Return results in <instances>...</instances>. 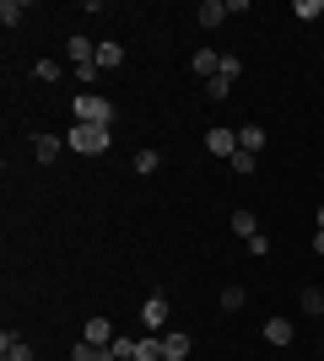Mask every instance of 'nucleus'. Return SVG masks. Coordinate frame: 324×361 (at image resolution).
Instances as JSON below:
<instances>
[{
    "mask_svg": "<svg viewBox=\"0 0 324 361\" xmlns=\"http://www.w3.org/2000/svg\"><path fill=\"white\" fill-rule=\"evenodd\" d=\"M189 71H195V75H205V81H211V75L222 71V54H216V49H195V60H189Z\"/></svg>",
    "mask_w": 324,
    "mask_h": 361,
    "instance_id": "9d476101",
    "label": "nucleus"
},
{
    "mask_svg": "<svg viewBox=\"0 0 324 361\" xmlns=\"http://www.w3.org/2000/svg\"><path fill=\"white\" fill-rule=\"evenodd\" d=\"M227 87H232V81H222V75H211V81H205V97H211V103H222V97H227Z\"/></svg>",
    "mask_w": 324,
    "mask_h": 361,
    "instance_id": "393cba45",
    "label": "nucleus"
},
{
    "mask_svg": "<svg viewBox=\"0 0 324 361\" xmlns=\"http://www.w3.org/2000/svg\"><path fill=\"white\" fill-rule=\"evenodd\" d=\"M60 151H65V135H32V157L38 162H54Z\"/></svg>",
    "mask_w": 324,
    "mask_h": 361,
    "instance_id": "9b49d317",
    "label": "nucleus"
},
{
    "mask_svg": "<svg viewBox=\"0 0 324 361\" xmlns=\"http://www.w3.org/2000/svg\"><path fill=\"white\" fill-rule=\"evenodd\" d=\"M81 340H87V345H114V324H108V318H87Z\"/></svg>",
    "mask_w": 324,
    "mask_h": 361,
    "instance_id": "1a4fd4ad",
    "label": "nucleus"
},
{
    "mask_svg": "<svg viewBox=\"0 0 324 361\" xmlns=\"http://www.w3.org/2000/svg\"><path fill=\"white\" fill-rule=\"evenodd\" d=\"M265 340H270V345H292V340H297L292 318H265Z\"/></svg>",
    "mask_w": 324,
    "mask_h": 361,
    "instance_id": "6e6552de",
    "label": "nucleus"
},
{
    "mask_svg": "<svg viewBox=\"0 0 324 361\" xmlns=\"http://www.w3.org/2000/svg\"><path fill=\"white\" fill-rule=\"evenodd\" d=\"M319 232H324V205H319Z\"/></svg>",
    "mask_w": 324,
    "mask_h": 361,
    "instance_id": "c85d7f7f",
    "label": "nucleus"
},
{
    "mask_svg": "<svg viewBox=\"0 0 324 361\" xmlns=\"http://www.w3.org/2000/svg\"><path fill=\"white\" fill-rule=\"evenodd\" d=\"M248 254L265 259V254H270V238H265V232H254V238H248Z\"/></svg>",
    "mask_w": 324,
    "mask_h": 361,
    "instance_id": "bb28decb",
    "label": "nucleus"
},
{
    "mask_svg": "<svg viewBox=\"0 0 324 361\" xmlns=\"http://www.w3.org/2000/svg\"><path fill=\"white\" fill-rule=\"evenodd\" d=\"M195 16H200V27H222V16H227V6H222V0H205V6H200Z\"/></svg>",
    "mask_w": 324,
    "mask_h": 361,
    "instance_id": "2eb2a0df",
    "label": "nucleus"
},
{
    "mask_svg": "<svg viewBox=\"0 0 324 361\" xmlns=\"http://www.w3.org/2000/svg\"><path fill=\"white\" fill-rule=\"evenodd\" d=\"M140 329H146V334H168V297H162V291L146 297V307H140Z\"/></svg>",
    "mask_w": 324,
    "mask_h": 361,
    "instance_id": "7ed1b4c3",
    "label": "nucleus"
},
{
    "mask_svg": "<svg viewBox=\"0 0 324 361\" xmlns=\"http://www.w3.org/2000/svg\"><path fill=\"white\" fill-rule=\"evenodd\" d=\"M22 11H28L22 0H0V22H6V27H16V22H22Z\"/></svg>",
    "mask_w": 324,
    "mask_h": 361,
    "instance_id": "aec40b11",
    "label": "nucleus"
},
{
    "mask_svg": "<svg viewBox=\"0 0 324 361\" xmlns=\"http://www.w3.org/2000/svg\"><path fill=\"white\" fill-rule=\"evenodd\" d=\"M65 54H71L76 65H92L97 60V44H92V38H81V32H71V38H65Z\"/></svg>",
    "mask_w": 324,
    "mask_h": 361,
    "instance_id": "423d86ee",
    "label": "nucleus"
},
{
    "mask_svg": "<svg viewBox=\"0 0 324 361\" xmlns=\"http://www.w3.org/2000/svg\"><path fill=\"white\" fill-rule=\"evenodd\" d=\"M162 361H189V334L184 329H168V334H162Z\"/></svg>",
    "mask_w": 324,
    "mask_h": 361,
    "instance_id": "39448f33",
    "label": "nucleus"
},
{
    "mask_svg": "<svg viewBox=\"0 0 324 361\" xmlns=\"http://www.w3.org/2000/svg\"><path fill=\"white\" fill-rule=\"evenodd\" d=\"M0 356H6V361H32V345L22 340V334L6 329V334H0Z\"/></svg>",
    "mask_w": 324,
    "mask_h": 361,
    "instance_id": "0eeeda50",
    "label": "nucleus"
},
{
    "mask_svg": "<svg viewBox=\"0 0 324 361\" xmlns=\"http://www.w3.org/2000/svg\"><path fill=\"white\" fill-rule=\"evenodd\" d=\"M136 173H140V178L162 173V151H157V146H140V151H136Z\"/></svg>",
    "mask_w": 324,
    "mask_h": 361,
    "instance_id": "f8f14e48",
    "label": "nucleus"
},
{
    "mask_svg": "<svg viewBox=\"0 0 324 361\" xmlns=\"http://www.w3.org/2000/svg\"><path fill=\"white\" fill-rule=\"evenodd\" d=\"M65 146L81 151V157H103V151L114 146V130H103V124H71V130H65Z\"/></svg>",
    "mask_w": 324,
    "mask_h": 361,
    "instance_id": "f257e3e1",
    "label": "nucleus"
},
{
    "mask_svg": "<svg viewBox=\"0 0 324 361\" xmlns=\"http://www.w3.org/2000/svg\"><path fill=\"white\" fill-rule=\"evenodd\" d=\"M114 65H124V49L108 38V44H97V71H114Z\"/></svg>",
    "mask_w": 324,
    "mask_h": 361,
    "instance_id": "ddd939ff",
    "label": "nucleus"
},
{
    "mask_svg": "<svg viewBox=\"0 0 324 361\" xmlns=\"http://www.w3.org/2000/svg\"><path fill=\"white\" fill-rule=\"evenodd\" d=\"M244 302H248V291H244V286H227V291H222V313H238Z\"/></svg>",
    "mask_w": 324,
    "mask_h": 361,
    "instance_id": "6ab92c4d",
    "label": "nucleus"
},
{
    "mask_svg": "<svg viewBox=\"0 0 324 361\" xmlns=\"http://www.w3.org/2000/svg\"><path fill=\"white\" fill-rule=\"evenodd\" d=\"M108 350H114L119 361H136V340H124V334H114V345H108Z\"/></svg>",
    "mask_w": 324,
    "mask_h": 361,
    "instance_id": "5701e85b",
    "label": "nucleus"
},
{
    "mask_svg": "<svg viewBox=\"0 0 324 361\" xmlns=\"http://www.w3.org/2000/svg\"><path fill=\"white\" fill-rule=\"evenodd\" d=\"M76 124H103V130H114V103L97 97V92H81L76 97Z\"/></svg>",
    "mask_w": 324,
    "mask_h": 361,
    "instance_id": "f03ea898",
    "label": "nucleus"
},
{
    "mask_svg": "<svg viewBox=\"0 0 324 361\" xmlns=\"http://www.w3.org/2000/svg\"><path fill=\"white\" fill-rule=\"evenodd\" d=\"M136 361H162V334H146V340H136Z\"/></svg>",
    "mask_w": 324,
    "mask_h": 361,
    "instance_id": "4468645a",
    "label": "nucleus"
},
{
    "mask_svg": "<svg viewBox=\"0 0 324 361\" xmlns=\"http://www.w3.org/2000/svg\"><path fill=\"white\" fill-rule=\"evenodd\" d=\"M232 232H238V238H254V211H232Z\"/></svg>",
    "mask_w": 324,
    "mask_h": 361,
    "instance_id": "a211bd4d",
    "label": "nucleus"
},
{
    "mask_svg": "<svg viewBox=\"0 0 324 361\" xmlns=\"http://www.w3.org/2000/svg\"><path fill=\"white\" fill-rule=\"evenodd\" d=\"M254 167H260V157H254V151H232V173H238V178H248V173H254Z\"/></svg>",
    "mask_w": 324,
    "mask_h": 361,
    "instance_id": "f3484780",
    "label": "nucleus"
},
{
    "mask_svg": "<svg viewBox=\"0 0 324 361\" xmlns=\"http://www.w3.org/2000/svg\"><path fill=\"white\" fill-rule=\"evenodd\" d=\"M313 254H324V232H313Z\"/></svg>",
    "mask_w": 324,
    "mask_h": 361,
    "instance_id": "cd10ccee",
    "label": "nucleus"
},
{
    "mask_svg": "<svg viewBox=\"0 0 324 361\" xmlns=\"http://www.w3.org/2000/svg\"><path fill=\"white\" fill-rule=\"evenodd\" d=\"M216 75H222V81H238V75H244V60H238V54H222V71Z\"/></svg>",
    "mask_w": 324,
    "mask_h": 361,
    "instance_id": "4be33fe9",
    "label": "nucleus"
},
{
    "mask_svg": "<svg viewBox=\"0 0 324 361\" xmlns=\"http://www.w3.org/2000/svg\"><path fill=\"white\" fill-rule=\"evenodd\" d=\"M238 146L260 157V146H265V130H260V124H244V130H238Z\"/></svg>",
    "mask_w": 324,
    "mask_h": 361,
    "instance_id": "dca6fc26",
    "label": "nucleus"
},
{
    "mask_svg": "<svg viewBox=\"0 0 324 361\" xmlns=\"http://www.w3.org/2000/svg\"><path fill=\"white\" fill-rule=\"evenodd\" d=\"M205 151H211V157H227V162H232V151H238V130H227V124L205 130Z\"/></svg>",
    "mask_w": 324,
    "mask_h": 361,
    "instance_id": "20e7f679",
    "label": "nucleus"
},
{
    "mask_svg": "<svg viewBox=\"0 0 324 361\" xmlns=\"http://www.w3.org/2000/svg\"><path fill=\"white\" fill-rule=\"evenodd\" d=\"M32 75H38V81H60V65H54V60H38V65H32Z\"/></svg>",
    "mask_w": 324,
    "mask_h": 361,
    "instance_id": "a878e982",
    "label": "nucleus"
},
{
    "mask_svg": "<svg viewBox=\"0 0 324 361\" xmlns=\"http://www.w3.org/2000/svg\"><path fill=\"white\" fill-rule=\"evenodd\" d=\"M297 302H303V313H308V318H319V313H324V291H313V286L303 291Z\"/></svg>",
    "mask_w": 324,
    "mask_h": 361,
    "instance_id": "412c9836",
    "label": "nucleus"
},
{
    "mask_svg": "<svg viewBox=\"0 0 324 361\" xmlns=\"http://www.w3.org/2000/svg\"><path fill=\"white\" fill-rule=\"evenodd\" d=\"M292 16H303V22H313V16H324V6H319V0H297V6H292Z\"/></svg>",
    "mask_w": 324,
    "mask_h": 361,
    "instance_id": "b1692460",
    "label": "nucleus"
}]
</instances>
